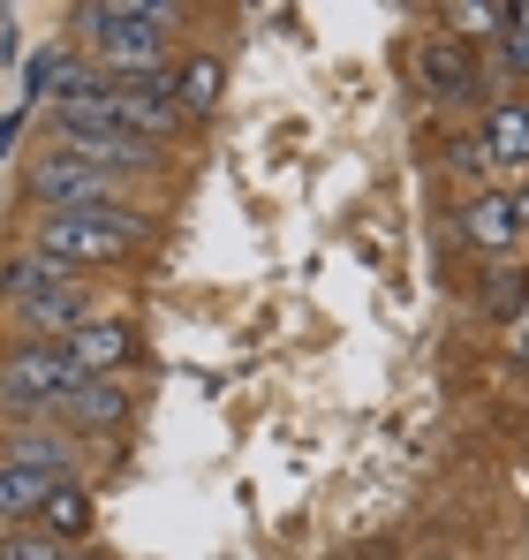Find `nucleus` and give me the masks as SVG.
<instances>
[{
  "mask_svg": "<svg viewBox=\"0 0 529 560\" xmlns=\"http://www.w3.org/2000/svg\"><path fill=\"white\" fill-rule=\"evenodd\" d=\"M144 243V212L137 205H91V212H38L31 250L84 273V266H121Z\"/></svg>",
  "mask_w": 529,
  "mask_h": 560,
  "instance_id": "nucleus-1",
  "label": "nucleus"
},
{
  "mask_svg": "<svg viewBox=\"0 0 529 560\" xmlns=\"http://www.w3.org/2000/svg\"><path fill=\"white\" fill-rule=\"evenodd\" d=\"M175 15L181 8H167V0H91V8H77V31L98 38L114 77H152L160 54H167V23Z\"/></svg>",
  "mask_w": 529,
  "mask_h": 560,
  "instance_id": "nucleus-2",
  "label": "nucleus"
},
{
  "mask_svg": "<svg viewBox=\"0 0 529 560\" xmlns=\"http://www.w3.org/2000/svg\"><path fill=\"white\" fill-rule=\"evenodd\" d=\"M0 295H8V311H23V326H38V334H77V326H84V280L69 273V266H54V258H38V250H23V258L8 266Z\"/></svg>",
  "mask_w": 529,
  "mask_h": 560,
  "instance_id": "nucleus-3",
  "label": "nucleus"
},
{
  "mask_svg": "<svg viewBox=\"0 0 529 560\" xmlns=\"http://www.w3.org/2000/svg\"><path fill=\"white\" fill-rule=\"evenodd\" d=\"M23 189L46 205V212H91V205H129V175H106V167H91L77 160L69 144H54L46 160H31V175Z\"/></svg>",
  "mask_w": 529,
  "mask_h": 560,
  "instance_id": "nucleus-4",
  "label": "nucleus"
},
{
  "mask_svg": "<svg viewBox=\"0 0 529 560\" xmlns=\"http://www.w3.org/2000/svg\"><path fill=\"white\" fill-rule=\"evenodd\" d=\"M61 349H69V364L84 378H98V372H114V364L129 357V326H121V318H84L77 334H61Z\"/></svg>",
  "mask_w": 529,
  "mask_h": 560,
  "instance_id": "nucleus-5",
  "label": "nucleus"
},
{
  "mask_svg": "<svg viewBox=\"0 0 529 560\" xmlns=\"http://www.w3.org/2000/svg\"><path fill=\"white\" fill-rule=\"evenodd\" d=\"M461 235H469L477 250H507V243L522 235L515 197H507V189H477V197H469V212H461Z\"/></svg>",
  "mask_w": 529,
  "mask_h": 560,
  "instance_id": "nucleus-6",
  "label": "nucleus"
},
{
  "mask_svg": "<svg viewBox=\"0 0 529 560\" xmlns=\"http://www.w3.org/2000/svg\"><path fill=\"white\" fill-rule=\"evenodd\" d=\"M121 417H129V394H121L114 378H84V386L61 401V424H69V432H114Z\"/></svg>",
  "mask_w": 529,
  "mask_h": 560,
  "instance_id": "nucleus-7",
  "label": "nucleus"
},
{
  "mask_svg": "<svg viewBox=\"0 0 529 560\" xmlns=\"http://www.w3.org/2000/svg\"><path fill=\"white\" fill-rule=\"evenodd\" d=\"M477 144L492 152V167H499V175H522V167H529V114H522V98L492 106V114H484V137H477Z\"/></svg>",
  "mask_w": 529,
  "mask_h": 560,
  "instance_id": "nucleus-8",
  "label": "nucleus"
},
{
  "mask_svg": "<svg viewBox=\"0 0 529 560\" xmlns=\"http://www.w3.org/2000/svg\"><path fill=\"white\" fill-rule=\"evenodd\" d=\"M61 485H69V477L31 469V463H8V455H0V515H15V523H23V515H38V508H46Z\"/></svg>",
  "mask_w": 529,
  "mask_h": 560,
  "instance_id": "nucleus-9",
  "label": "nucleus"
},
{
  "mask_svg": "<svg viewBox=\"0 0 529 560\" xmlns=\"http://www.w3.org/2000/svg\"><path fill=\"white\" fill-rule=\"evenodd\" d=\"M416 69H424V84L439 98H477V69H469V46L461 38H432L416 54Z\"/></svg>",
  "mask_w": 529,
  "mask_h": 560,
  "instance_id": "nucleus-10",
  "label": "nucleus"
},
{
  "mask_svg": "<svg viewBox=\"0 0 529 560\" xmlns=\"http://www.w3.org/2000/svg\"><path fill=\"white\" fill-rule=\"evenodd\" d=\"M220 84H227L220 61H204V54L181 61V69H175V114H212V106H220Z\"/></svg>",
  "mask_w": 529,
  "mask_h": 560,
  "instance_id": "nucleus-11",
  "label": "nucleus"
},
{
  "mask_svg": "<svg viewBox=\"0 0 529 560\" xmlns=\"http://www.w3.org/2000/svg\"><path fill=\"white\" fill-rule=\"evenodd\" d=\"M77 455H84V440H77V432H23V440H8V463L54 469V477L77 463Z\"/></svg>",
  "mask_w": 529,
  "mask_h": 560,
  "instance_id": "nucleus-12",
  "label": "nucleus"
},
{
  "mask_svg": "<svg viewBox=\"0 0 529 560\" xmlns=\"http://www.w3.org/2000/svg\"><path fill=\"white\" fill-rule=\"evenodd\" d=\"M38 530H46V538H61V546H69V538H84V530H91V500H84V485H61V492H54V500L38 508Z\"/></svg>",
  "mask_w": 529,
  "mask_h": 560,
  "instance_id": "nucleus-13",
  "label": "nucleus"
},
{
  "mask_svg": "<svg viewBox=\"0 0 529 560\" xmlns=\"http://www.w3.org/2000/svg\"><path fill=\"white\" fill-rule=\"evenodd\" d=\"M0 560H84V553L61 546V538H46V530L31 523V530H8V538H0Z\"/></svg>",
  "mask_w": 529,
  "mask_h": 560,
  "instance_id": "nucleus-14",
  "label": "nucleus"
},
{
  "mask_svg": "<svg viewBox=\"0 0 529 560\" xmlns=\"http://www.w3.org/2000/svg\"><path fill=\"white\" fill-rule=\"evenodd\" d=\"M61 77H69V54H61V46H46V54L31 61V77H23V92H31V98H54V92H61Z\"/></svg>",
  "mask_w": 529,
  "mask_h": 560,
  "instance_id": "nucleus-15",
  "label": "nucleus"
},
{
  "mask_svg": "<svg viewBox=\"0 0 529 560\" xmlns=\"http://www.w3.org/2000/svg\"><path fill=\"white\" fill-rule=\"evenodd\" d=\"M522 295H529V280L515 273V266H507L499 280H484V303H492V311H522Z\"/></svg>",
  "mask_w": 529,
  "mask_h": 560,
  "instance_id": "nucleus-16",
  "label": "nucleus"
},
{
  "mask_svg": "<svg viewBox=\"0 0 529 560\" xmlns=\"http://www.w3.org/2000/svg\"><path fill=\"white\" fill-rule=\"evenodd\" d=\"M454 23H461L469 38H484V31H499V38H507V8H454Z\"/></svg>",
  "mask_w": 529,
  "mask_h": 560,
  "instance_id": "nucleus-17",
  "label": "nucleus"
},
{
  "mask_svg": "<svg viewBox=\"0 0 529 560\" xmlns=\"http://www.w3.org/2000/svg\"><path fill=\"white\" fill-rule=\"evenodd\" d=\"M454 160H461V175H492V152H484V144H477V137H469V144H461V152H454Z\"/></svg>",
  "mask_w": 529,
  "mask_h": 560,
  "instance_id": "nucleus-18",
  "label": "nucleus"
},
{
  "mask_svg": "<svg viewBox=\"0 0 529 560\" xmlns=\"http://www.w3.org/2000/svg\"><path fill=\"white\" fill-rule=\"evenodd\" d=\"M507 31H515V38H529V0H522V8H507Z\"/></svg>",
  "mask_w": 529,
  "mask_h": 560,
  "instance_id": "nucleus-19",
  "label": "nucleus"
},
{
  "mask_svg": "<svg viewBox=\"0 0 529 560\" xmlns=\"http://www.w3.org/2000/svg\"><path fill=\"white\" fill-rule=\"evenodd\" d=\"M507 197H515V220L529 228V183H522V189H507Z\"/></svg>",
  "mask_w": 529,
  "mask_h": 560,
  "instance_id": "nucleus-20",
  "label": "nucleus"
},
{
  "mask_svg": "<svg viewBox=\"0 0 529 560\" xmlns=\"http://www.w3.org/2000/svg\"><path fill=\"white\" fill-rule=\"evenodd\" d=\"M522 114H529V98H522Z\"/></svg>",
  "mask_w": 529,
  "mask_h": 560,
  "instance_id": "nucleus-21",
  "label": "nucleus"
}]
</instances>
